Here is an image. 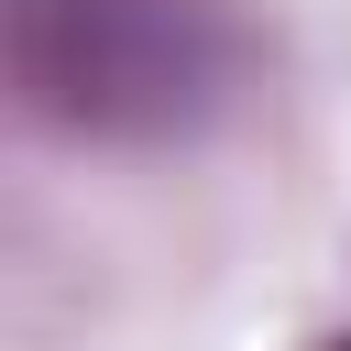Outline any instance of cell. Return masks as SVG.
Here are the masks:
<instances>
[{
    "label": "cell",
    "instance_id": "cell-1",
    "mask_svg": "<svg viewBox=\"0 0 351 351\" xmlns=\"http://www.w3.org/2000/svg\"><path fill=\"white\" fill-rule=\"evenodd\" d=\"M230 0H11V77L55 132L165 143L230 99Z\"/></svg>",
    "mask_w": 351,
    "mask_h": 351
},
{
    "label": "cell",
    "instance_id": "cell-2",
    "mask_svg": "<svg viewBox=\"0 0 351 351\" xmlns=\"http://www.w3.org/2000/svg\"><path fill=\"white\" fill-rule=\"evenodd\" d=\"M329 351H351V340H329Z\"/></svg>",
    "mask_w": 351,
    "mask_h": 351
}]
</instances>
